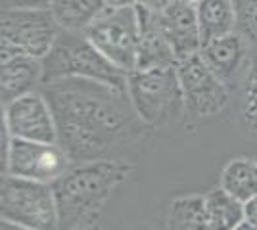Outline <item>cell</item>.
Segmentation results:
<instances>
[{"instance_id": "obj_22", "label": "cell", "mask_w": 257, "mask_h": 230, "mask_svg": "<svg viewBox=\"0 0 257 230\" xmlns=\"http://www.w3.org/2000/svg\"><path fill=\"white\" fill-rule=\"evenodd\" d=\"M52 0H4V8H50Z\"/></svg>"}, {"instance_id": "obj_11", "label": "cell", "mask_w": 257, "mask_h": 230, "mask_svg": "<svg viewBox=\"0 0 257 230\" xmlns=\"http://www.w3.org/2000/svg\"><path fill=\"white\" fill-rule=\"evenodd\" d=\"M200 54L230 92H242L255 56L244 35L234 31L217 41H211L202 46Z\"/></svg>"}, {"instance_id": "obj_5", "label": "cell", "mask_w": 257, "mask_h": 230, "mask_svg": "<svg viewBox=\"0 0 257 230\" xmlns=\"http://www.w3.org/2000/svg\"><path fill=\"white\" fill-rule=\"evenodd\" d=\"M0 217L33 230H60V213L52 184L4 175Z\"/></svg>"}, {"instance_id": "obj_9", "label": "cell", "mask_w": 257, "mask_h": 230, "mask_svg": "<svg viewBox=\"0 0 257 230\" xmlns=\"http://www.w3.org/2000/svg\"><path fill=\"white\" fill-rule=\"evenodd\" d=\"M177 75L181 81L186 111L196 117L200 119L215 117L223 113L226 106L230 104L232 92L211 71V67L205 64L200 52L179 60Z\"/></svg>"}, {"instance_id": "obj_23", "label": "cell", "mask_w": 257, "mask_h": 230, "mask_svg": "<svg viewBox=\"0 0 257 230\" xmlns=\"http://www.w3.org/2000/svg\"><path fill=\"white\" fill-rule=\"evenodd\" d=\"M173 2H177V0H137L139 6L150 12H156V14H161L163 10H167Z\"/></svg>"}, {"instance_id": "obj_25", "label": "cell", "mask_w": 257, "mask_h": 230, "mask_svg": "<svg viewBox=\"0 0 257 230\" xmlns=\"http://www.w3.org/2000/svg\"><path fill=\"white\" fill-rule=\"evenodd\" d=\"M109 10H119V8H128V6H137V0H104Z\"/></svg>"}, {"instance_id": "obj_8", "label": "cell", "mask_w": 257, "mask_h": 230, "mask_svg": "<svg viewBox=\"0 0 257 230\" xmlns=\"http://www.w3.org/2000/svg\"><path fill=\"white\" fill-rule=\"evenodd\" d=\"M62 27L50 8H4L2 10V46L37 60L52 50Z\"/></svg>"}, {"instance_id": "obj_3", "label": "cell", "mask_w": 257, "mask_h": 230, "mask_svg": "<svg viewBox=\"0 0 257 230\" xmlns=\"http://www.w3.org/2000/svg\"><path fill=\"white\" fill-rule=\"evenodd\" d=\"M127 75L113 66L85 33L64 31L43 60V85L62 79H88L107 87L127 90Z\"/></svg>"}, {"instance_id": "obj_18", "label": "cell", "mask_w": 257, "mask_h": 230, "mask_svg": "<svg viewBox=\"0 0 257 230\" xmlns=\"http://www.w3.org/2000/svg\"><path fill=\"white\" fill-rule=\"evenodd\" d=\"M221 188L242 203L257 196V157H234L221 171Z\"/></svg>"}, {"instance_id": "obj_28", "label": "cell", "mask_w": 257, "mask_h": 230, "mask_svg": "<svg viewBox=\"0 0 257 230\" xmlns=\"http://www.w3.org/2000/svg\"><path fill=\"white\" fill-rule=\"evenodd\" d=\"M234 230H257V224L255 222H249V220H244V222H240Z\"/></svg>"}, {"instance_id": "obj_21", "label": "cell", "mask_w": 257, "mask_h": 230, "mask_svg": "<svg viewBox=\"0 0 257 230\" xmlns=\"http://www.w3.org/2000/svg\"><path fill=\"white\" fill-rule=\"evenodd\" d=\"M238 10V33L246 37L257 54V0H234Z\"/></svg>"}, {"instance_id": "obj_12", "label": "cell", "mask_w": 257, "mask_h": 230, "mask_svg": "<svg viewBox=\"0 0 257 230\" xmlns=\"http://www.w3.org/2000/svg\"><path fill=\"white\" fill-rule=\"evenodd\" d=\"M158 22L163 35L171 43L177 60H184L202 50L204 44H202L194 0L173 2L167 10L158 14Z\"/></svg>"}, {"instance_id": "obj_14", "label": "cell", "mask_w": 257, "mask_h": 230, "mask_svg": "<svg viewBox=\"0 0 257 230\" xmlns=\"http://www.w3.org/2000/svg\"><path fill=\"white\" fill-rule=\"evenodd\" d=\"M140 20V43L137 69H163L177 67L179 60L175 56L171 43L163 35L158 22V14L137 4Z\"/></svg>"}, {"instance_id": "obj_24", "label": "cell", "mask_w": 257, "mask_h": 230, "mask_svg": "<svg viewBox=\"0 0 257 230\" xmlns=\"http://www.w3.org/2000/svg\"><path fill=\"white\" fill-rule=\"evenodd\" d=\"M244 209H246V220L257 224V196H253L249 201H246V203H244Z\"/></svg>"}, {"instance_id": "obj_7", "label": "cell", "mask_w": 257, "mask_h": 230, "mask_svg": "<svg viewBox=\"0 0 257 230\" xmlns=\"http://www.w3.org/2000/svg\"><path fill=\"white\" fill-rule=\"evenodd\" d=\"M85 35L117 69L125 73L137 69L140 43V20L137 6L119 10L107 8L86 29Z\"/></svg>"}, {"instance_id": "obj_13", "label": "cell", "mask_w": 257, "mask_h": 230, "mask_svg": "<svg viewBox=\"0 0 257 230\" xmlns=\"http://www.w3.org/2000/svg\"><path fill=\"white\" fill-rule=\"evenodd\" d=\"M43 87V60L2 46V102L35 92Z\"/></svg>"}, {"instance_id": "obj_15", "label": "cell", "mask_w": 257, "mask_h": 230, "mask_svg": "<svg viewBox=\"0 0 257 230\" xmlns=\"http://www.w3.org/2000/svg\"><path fill=\"white\" fill-rule=\"evenodd\" d=\"M202 35V44L238 31V10L234 0H194Z\"/></svg>"}, {"instance_id": "obj_10", "label": "cell", "mask_w": 257, "mask_h": 230, "mask_svg": "<svg viewBox=\"0 0 257 230\" xmlns=\"http://www.w3.org/2000/svg\"><path fill=\"white\" fill-rule=\"evenodd\" d=\"M2 115V125L12 138L29 142H58L54 111L43 90H35L4 104Z\"/></svg>"}, {"instance_id": "obj_16", "label": "cell", "mask_w": 257, "mask_h": 230, "mask_svg": "<svg viewBox=\"0 0 257 230\" xmlns=\"http://www.w3.org/2000/svg\"><path fill=\"white\" fill-rule=\"evenodd\" d=\"M107 10L104 0H52L50 12L64 31L85 33Z\"/></svg>"}, {"instance_id": "obj_4", "label": "cell", "mask_w": 257, "mask_h": 230, "mask_svg": "<svg viewBox=\"0 0 257 230\" xmlns=\"http://www.w3.org/2000/svg\"><path fill=\"white\" fill-rule=\"evenodd\" d=\"M127 96L146 127H169L186 111L177 67L131 71L127 75Z\"/></svg>"}, {"instance_id": "obj_20", "label": "cell", "mask_w": 257, "mask_h": 230, "mask_svg": "<svg viewBox=\"0 0 257 230\" xmlns=\"http://www.w3.org/2000/svg\"><path fill=\"white\" fill-rule=\"evenodd\" d=\"M240 94H242V100H240L242 127L247 132V136L257 140V54L253 56V66Z\"/></svg>"}, {"instance_id": "obj_1", "label": "cell", "mask_w": 257, "mask_h": 230, "mask_svg": "<svg viewBox=\"0 0 257 230\" xmlns=\"http://www.w3.org/2000/svg\"><path fill=\"white\" fill-rule=\"evenodd\" d=\"M43 94L54 111L58 144L71 161L106 159L135 142L144 123L127 96L88 79H62L43 85Z\"/></svg>"}, {"instance_id": "obj_27", "label": "cell", "mask_w": 257, "mask_h": 230, "mask_svg": "<svg viewBox=\"0 0 257 230\" xmlns=\"http://www.w3.org/2000/svg\"><path fill=\"white\" fill-rule=\"evenodd\" d=\"M0 230H33V228L20 226V224H14V222H8V220H2V228Z\"/></svg>"}, {"instance_id": "obj_26", "label": "cell", "mask_w": 257, "mask_h": 230, "mask_svg": "<svg viewBox=\"0 0 257 230\" xmlns=\"http://www.w3.org/2000/svg\"><path fill=\"white\" fill-rule=\"evenodd\" d=\"M71 230H104L96 220L94 222H85V224H79V226H73Z\"/></svg>"}, {"instance_id": "obj_19", "label": "cell", "mask_w": 257, "mask_h": 230, "mask_svg": "<svg viewBox=\"0 0 257 230\" xmlns=\"http://www.w3.org/2000/svg\"><path fill=\"white\" fill-rule=\"evenodd\" d=\"M167 230H209L204 197H175L167 213Z\"/></svg>"}, {"instance_id": "obj_17", "label": "cell", "mask_w": 257, "mask_h": 230, "mask_svg": "<svg viewBox=\"0 0 257 230\" xmlns=\"http://www.w3.org/2000/svg\"><path fill=\"white\" fill-rule=\"evenodd\" d=\"M204 203L209 230H234L240 222L246 220L244 203L221 186L211 190L204 197Z\"/></svg>"}, {"instance_id": "obj_2", "label": "cell", "mask_w": 257, "mask_h": 230, "mask_svg": "<svg viewBox=\"0 0 257 230\" xmlns=\"http://www.w3.org/2000/svg\"><path fill=\"white\" fill-rule=\"evenodd\" d=\"M133 169L135 167L127 161L111 157L71 165L69 171L52 184L60 213V230L94 222Z\"/></svg>"}, {"instance_id": "obj_6", "label": "cell", "mask_w": 257, "mask_h": 230, "mask_svg": "<svg viewBox=\"0 0 257 230\" xmlns=\"http://www.w3.org/2000/svg\"><path fill=\"white\" fill-rule=\"evenodd\" d=\"M73 165L58 142H29L12 138L2 125V169L4 175L54 184Z\"/></svg>"}]
</instances>
